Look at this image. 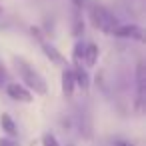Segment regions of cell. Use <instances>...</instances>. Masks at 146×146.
Returning a JSON list of instances; mask_svg holds the SVG:
<instances>
[{
  "mask_svg": "<svg viewBox=\"0 0 146 146\" xmlns=\"http://www.w3.org/2000/svg\"><path fill=\"white\" fill-rule=\"evenodd\" d=\"M12 64H14V68H16V72H18V76L22 78V84L30 90V92H34V94H40V96H44L46 92H48V84H46V78L26 60V58H22V56H14L12 58Z\"/></svg>",
  "mask_w": 146,
  "mask_h": 146,
  "instance_id": "cell-1",
  "label": "cell"
},
{
  "mask_svg": "<svg viewBox=\"0 0 146 146\" xmlns=\"http://www.w3.org/2000/svg\"><path fill=\"white\" fill-rule=\"evenodd\" d=\"M90 18H92L94 26H96L98 30H102L104 34H112V32L116 30V26L120 24L118 18H116L108 8H104L102 4H92V6H90Z\"/></svg>",
  "mask_w": 146,
  "mask_h": 146,
  "instance_id": "cell-2",
  "label": "cell"
},
{
  "mask_svg": "<svg viewBox=\"0 0 146 146\" xmlns=\"http://www.w3.org/2000/svg\"><path fill=\"white\" fill-rule=\"evenodd\" d=\"M112 36L118 38H128V40H136V42H144V30L138 24H118L116 30L112 32Z\"/></svg>",
  "mask_w": 146,
  "mask_h": 146,
  "instance_id": "cell-3",
  "label": "cell"
},
{
  "mask_svg": "<svg viewBox=\"0 0 146 146\" xmlns=\"http://www.w3.org/2000/svg\"><path fill=\"white\" fill-rule=\"evenodd\" d=\"M146 98V68L144 62L140 60L136 66V110H142Z\"/></svg>",
  "mask_w": 146,
  "mask_h": 146,
  "instance_id": "cell-4",
  "label": "cell"
},
{
  "mask_svg": "<svg viewBox=\"0 0 146 146\" xmlns=\"http://www.w3.org/2000/svg\"><path fill=\"white\" fill-rule=\"evenodd\" d=\"M6 92H8V96H10L12 100H18V102H24V104L32 102V92H30L24 84H18V82L8 84V86H6Z\"/></svg>",
  "mask_w": 146,
  "mask_h": 146,
  "instance_id": "cell-5",
  "label": "cell"
},
{
  "mask_svg": "<svg viewBox=\"0 0 146 146\" xmlns=\"http://www.w3.org/2000/svg\"><path fill=\"white\" fill-rule=\"evenodd\" d=\"M32 32H36V34H38V40H40V44H42L44 54H46V56H48V58H50L54 64H62V66H66V58H64V56H62V54L56 50V46H52L50 42H46V40L40 36V32H38L36 28H32Z\"/></svg>",
  "mask_w": 146,
  "mask_h": 146,
  "instance_id": "cell-6",
  "label": "cell"
},
{
  "mask_svg": "<svg viewBox=\"0 0 146 146\" xmlns=\"http://www.w3.org/2000/svg\"><path fill=\"white\" fill-rule=\"evenodd\" d=\"M60 82H62V94L70 98V96L74 94V88H76L74 70H72L70 66H64V70H62V76H60Z\"/></svg>",
  "mask_w": 146,
  "mask_h": 146,
  "instance_id": "cell-7",
  "label": "cell"
},
{
  "mask_svg": "<svg viewBox=\"0 0 146 146\" xmlns=\"http://www.w3.org/2000/svg\"><path fill=\"white\" fill-rule=\"evenodd\" d=\"M0 126H2V132H6L10 138H16L18 136V128H16V124H14V120H12V116L10 114H2L0 116Z\"/></svg>",
  "mask_w": 146,
  "mask_h": 146,
  "instance_id": "cell-8",
  "label": "cell"
},
{
  "mask_svg": "<svg viewBox=\"0 0 146 146\" xmlns=\"http://www.w3.org/2000/svg\"><path fill=\"white\" fill-rule=\"evenodd\" d=\"M98 52L96 44H84V66H94L98 62Z\"/></svg>",
  "mask_w": 146,
  "mask_h": 146,
  "instance_id": "cell-9",
  "label": "cell"
},
{
  "mask_svg": "<svg viewBox=\"0 0 146 146\" xmlns=\"http://www.w3.org/2000/svg\"><path fill=\"white\" fill-rule=\"evenodd\" d=\"M72 70H74V80H76V86H78V88H82V90H86V88H88V84H90V78H88L86 70H82V66H74Z\"/></svg>",
  "mask_w": 146,
  "mask_h": 146,
  "instance_id": "cell-10",
  "label": "cell"
},
{
  "mask_svg": "<svg viewBox=\"0 0 146 146\" xmlns=\"http://www.w3.org/2000/svg\"><path fill=\"white\" fill-rule=\"evenodd\" d=\"M72 60H74V66H82L84 64V42H76L74 44Z\"/></svg>",
  "mask_w": 146,
  "mask_h": 146,
  "instance_id": "cell-11",
  "label": "cell"
},
{
  "mask_svg": "<svg viewBox=\"0 0 146 146\" xmlns=\"http://www.w3.org/2000/svg\"><path fill=\"white\" fill-rule=\"evenodd\" d=\"M42 146H60V142L56 140V136H54V134H50V132H48V134H44V136H42Z\"/></svg>",
  "mask_w": 146,
  "mask_h": 146,
  "instance_id": "cell-12",
  "label": "cell"
},
{
  "mask_svg": "<svg viewBox=\"0 0 146 146\" xmlns=\"http://www.w3.org/2000/svg\"><path fill=\"white\" fill-rule=\"evenodd\" d=\"M0 146H18V144L14 142V138L6 136V138H0Z\"/></svg>",
  "mask_w": 146,
  "mask_h": 146,
  "instance_id": "cell-13",
  "label": "cell"
},
{
  "mask_svg": "<svg viewBox=\"0 0 146 146\" xmlns=\"http://www.w3.org/2000/svg\"><path fill=\"white\" fill-rule=\"evenodd\" d=\"M112 146H136L134 142H128V140H116Z\"/></svg>",
  "mask_w": 146,
  "mask_h": 146,
  "instance_id": "cell-14",
  "label": "cell"
},
{
  "mask_svg": "<svg viewBox=\"0 0 146 146\" xmlns=\"http://www.w3.org/2000/svg\"><path fill=\"white\" fill-rule=\"evenodd\" d=\"M72 2H74V6H76V8H82V6H86L88 0H72Z\"/></svg>",
  "mask_w": 146,
  "mask_h": 146,
  "instance_id": "cell-15",
  "label": "cell"
},
{
  "mask_svg": "<svg viewBox=\"0 0 146 146\" xmlns=\"http://www.w3.org/2000/svg\"><path fill=\"white\" fill-rule=\"evenodd\" d=\"M6 78V72H4V68L2 66H0V86H2V80Z\"/></svg>",
  "mask_w": 146,
  "mask_h": 146,
  "instance_id": "cell-16",
  "label": "cell"
},
{
  "mask_svg": "<svg viewBox=\"0 0 146 146\" xmlns=\"http://www.w3.org/2000/svg\"><path fill=\"white\" fill-rule=\"evenodd\" d=\"M0 14H2V8H0Z\"/></svg>",
  "mask_w": 146,
  "mask_h": 146,
  "instance_id": "cell-17",
  "label": "cell"
}]
</instances>
